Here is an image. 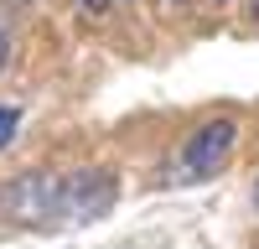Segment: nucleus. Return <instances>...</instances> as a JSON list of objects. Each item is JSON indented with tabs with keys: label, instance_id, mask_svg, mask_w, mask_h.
I'll return each mask as SVG.
<instances>
[{
	"label": "nucleus",
	"instance_id": "nucleus-8",
	"mask_svg": "<svg viewBox=\"0 0 259 249\" xmlns=\"http://www.w3.org/2000/svg\"><path fill=\"white\" fill-rule=\"evenodd\" d=\"M254 11H259V0H254Z\"/></svg>",
	"mask_w": 259,
	"mask_h": 249
},
{
	"label": "nucleus",
	"instance_id": "nucleus-1",
	"mask_svg": "<svg viewBox=\"0 0 259 249\" xmlns=\"http://www.w3.org/2000/svg\"><path fill=\"white\" fill-rule=\"evenodd\" d=\"M119 197V177L109 166H83V172L62 177V202H57V223H94L114 208Z\"/></svg>",
	"mask_w": 259,
	"mask_h": 249
},
{
	"label": "nucleus",
	"instance_id": "nucleus-5",
	"mask_svg": "<svg viewBox=\"0 0 259 249\" xmlns=\"http://www.w3.org/2000/svg\"><path fill=\"white\" fill-rule=\"evenodd\" d=\"M78 6H83V11H94V16H104V11L114 6V0H78Z\"/></svg>",
	"mask_w": 259,
	"mask_h": 249
},
{
	"label": "nucleus",
	"instance_id": "nucleus-7",
	"mask_svg": "<svg viewBox=\"0 0 259 249\" xmlns=\"http://www.w3.org/2000/svg\"><path fill=\"white\" fill-rule=\"evenodd\" d=\"M254 208H259V182H254Z\"/></svg>",
	"mask_w": 259,
	"mask_h": 249
},
{
	"label": "nucleus",
	"instance_id": "nucleus-4",
	"mask_svg": "<svg viewBox=\"0 0 259 249\" xmlns=\"http://www.w3.org/2000/svg\"><path fill=\"white\" fill-rule=\"evenodd\" d=\"M16 109H11V104H0V151H6V145H11V135H16Z\"/></svg>",
	"mask_w": 259,
	"mask_h": 249
},
{
	"label": "nucleus",
	"instance_id": "nucleus-2",
	"mask_svg": "<svg viewBox=\"0 0 259 249\" xmlns=\"http://www.w3.org/2000/svg\"><path fill=\"white\" fill-rule=\"evenodd\" d=\"M6 213L16 223H47L57 218V202H62V177L52 172H21L11 187H6Z\"/></svg>",
	"mask_w": 259,
	"mask_h": 249
},
{
	"label": "nucleus",
	"instance_id": "nucleus-6",
	"mask_svg": "<svg viewBox=\"0 0 259 249\" xmlns=\"http://www.w3.org/2000/svg\"><path fill=\"white\" fill-rule=\"evenodd\" d=\"M6 62H11V36L0 31V68H6Z\"/></svg>",
	"mask_w": 259,
	"mask_h": 249
},
{
	"label": "nucleus",
	"instance_id": "nucleus-3",
	"mask_svg": "<svg viewBox=\"0 0 259 249\" xmlns=\"http://www.w3.org/2000/svg\"><path fill=\"white\" fill-rule=\"evenodd\" d=\"M233 140H239V124H233V119H207L202 130L182 145V177H212V172H223Z\"/></svg>",
	"mask_w": 259,
	"mask_h": 249
}]
</instances>
